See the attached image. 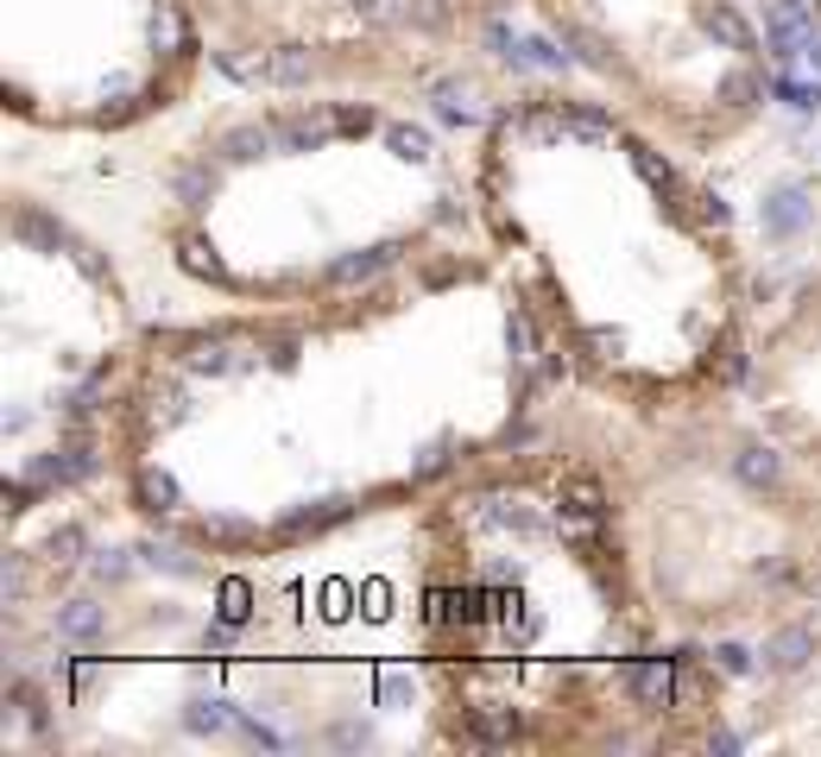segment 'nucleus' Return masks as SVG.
<instances>
[{
    "mask_svg": "<svg viewBox=\"0 0 821 757\" xmlns=\"http://www.w3.org/2000/svg\"><path fill=\"white\" fill-rule=\"evenodd\" d=\"M82 550H89V536H82V524H57L52 536H45V562H57V568H70V562H82Z\"/></svg>",
    "mask_w": 821,
    "mask_h": 757,
    "instance_id": "4468645a",
    "label": "nucleus"
},
{
    "mask_svg": "<svg viewBox=\"0 0 821 757\" xmlns=\"http://www.w3.org/2000/svg\"><path fill=\"white\" fill-rule=\"evenodd\" d=\"M121 575H127V555H121V550L95 555V580H121Z\"/></svg>",
    "mask_w": 821,
    "mask_h": 757,
    "instance_id": "f704fd0d",
    "label": "nucleus"
},
{
    "mask_svg": "<svg viewBox=\"0 0 821 757\" xmlns=\"http://www.w3.org/2000/svg\"><path fill=\"white\" fill-rule=\"evenodd\" d=\"M385 146H392V158H405V165H424V158H430V133H424V126H385Z\"/></svg>",
    "mask_w": 821,
    "mask_h": 757,
    "instance_id": "2eb2a0df",
    "label": "nucleus"
},
{
    "mask_svg": "<svg viewBox=\"0 0 821 757\" xmlns=\"http://www.w3.org/2000/svg\"><path fill=\"white\" fill-rule=\"evenodd\" d=\"M222 619H228V625H247V619H254V587H247V580H222Z\"/></svg>",
    "mask_w": 821,
    "mask_h": 757,
    "instance_id": "412c9836",
    "label": "nucleus"
},
{
    "mask_svg": "<svg viewBox=\"0 0 821 757\" xmlns=\"http://www.w3.org/2000/svg\"><path fill=\"white\" fill-rule=\"evenodd\" d=\"M392 259H398L392 240H385V247H367V252H341V259L329 265V284H367V278H380Z\"/></svg>",
    "mask_w": 821,
    "mask_h": 757,
    "instance_id": "7ed1b4c3",
    "label": "nucleus"
},
{
    "mask_svg": "<svg viewBox=\"0 0 821 757\" xmlns=\"http://www.w3.org/2000/svg\"><path fill=\"white\" fill-rule=\"evenodd\" d=\"M720 669H727V676H745V669H752V651H745V644H720Z\"/></svg>",
    "mask_w": 821,
    "mask_h": 757,
    "instance_id": "2f4dec72",
    "label": "nucleus"
},
{
    "mask_svg": "<svg viewBox=\"0 0 821 757\" xmlns=\"http://www.w3.org/2000/svg\"><path fill=\"white\" fill-rule=\"evenodd\" d=\"M178 190H183V202H203L209 190H215V177H209V171H183Z\"/></svg>",
    "mask_w": 821,
    "mask_h": 757,
    "instance_id": "473e14b6",
    "label": "nucleus"
},
{
    "mask_svg": "<svg viewBox=\"0 0 821 757\" xmlns=\"http://www.w3.org/2000/svg\"><path fill=\"white\" fill-rule=\"evenodd\" d=\"M809 656H816V631H809V625H784L765 644V669H771V676H796Z\"/></svg>",
    "mask_w": 821,
    "mask_h": 757,
    "instance_id": "f03ea898",
    "label": "nucleus"
},
{
    "mask_svg": "<svg viewBox=\"0 0 821 757\" xmlns=\"http://www.w3.org/2000/svg\"><path fill=\"white\" fill-rule=\"evenodd\" d=\"M183 726L190 732H228V726H240V713H228V701H190Z\"/></svg>",
    "mask_w": 821,
    "mask_h": 757,
    "instance_id": "dca6fc26",
    "label": "nucleus"
},
{
    "mask_svg": "<svg viewBox=\"0 0 821 757\" xmlns=\"http://www.w3.org/2000/svg\"><path fill=\"white\" fill-rule=\"evenodd\" d=\"M89 467H95V461H89L82 449H70V454H45V461L32 467V479H82Z\"/></svg>",
    "mask_w": 821,
    "mask_h": 757,
    "instance_id": "a211bd4d",
    "label": "nucleus"
},
{
    "mask_svg": "<svg viewBox=\"0 0 821 757\" xmlns=\"http://www.w3.org/2000/svg\"><path fill=\"white\" fill-rule=\"evenodd\" d=\"M203 536H247V524H240V518H209Z\"/></svg>",
    "mask_w": 821,
    "mask_h": 757,
    "instance_id": "4c0bfd02",
    "label": "nucleus"
},
{
    "mask_svg": "<svg viewBox=\"0 0 821 757\" xmlns=\"http://www.w3.org/2000/svg\"><path fill=\"white\" fill-rule=\"evenodd\" d=\"M569 133H582V139H614V126L600 121V114H588V108H563Z\"/></svg>",
    "mask_w": 821,
    "mask_h": 757,
    "instance_id": "b1692460",
    "label": "nucleus"
},
{
    "mask_svg": "<svg viewBox=\"0 0 821 757\" xmlns=\"http://www.w3.org/2000/svg\"><path fill=\"white\" fill-rule=\"evenodd\" d=\"M513 713H493V720H474V738H487V745H499V738H513Z\"/></svg>",
    "mask_w": 821,
    "mask_h": 757,
    "instance_id": "7c9ffc66",
    "label": "nucleus"
},
{
    "mask_svg": "<svg viewBox=\"0 0 821 757\" xmlns=\"http://www.w3.org/2000/svg\"><path fill=\"white\" fill-rule=\"evenodd\" d=\"M670 688H676V676H670V663H651V669L639 676V694H644V701H657V694H670Z\"/></svg>",
    "mask_w": 821,
    "mask_h": 757,
    "instance_id": "bb28decb",
    "label": "nucleus"
},
{
    "mask_svg": "<svg viewBox=\"0 0 821 757\" xmlns=\"http://www.w3.org/2000/svg\"><path fill=\"white\" fill-rule=\"evenodd\" d=\"M139 499L153 505V511H178V479L165 474V467H146L139 474Z\"/></svg>",
    "mask_w": 821,
    "mask_h": 757,
    "instance_id": "f3484780",
    "label": "nucleus"
},
{
    "mask_svg": "<svg viewBox=\"0 0 821 757\" xmlns=\"http://www.w3.org/2000/svg\"><path fill=\"white\" fill-rule=\"evenodd\" d=\"M348 505H323V511H291L284 518V530H316V524H329V518H341Z\"/></svg>",
    "mask_w": 821,
    "mask_h": 757,
    "instance_id": "c756f323",
    "label": "nucleus"
},
{
    "mask_svg": "<svg viewBox=\"0 0 821 757\" xmlns=\"http://www.w3.org/2000/svg\"><path fill=\"white\" fill-rule=\"evenodd\" d=\"M13 234H20L26 247H45V252H57V247H64V227H57V222H45L38 208H20V215H13Z\"/></svg>",
    "mask_w": 821,
    "mask_h": 757,
    "instance_id": "9b49d317",
    "label": "nucleus"
},
{
    "mask_svg": "<svg viewBox=\"0 0 821 757\" xmlns=\"http://www.w3.org/2000/svg\"><path fill=\"white\" fill-rule=\"evenodd\" d=\"M272 146H279V126H234L228 139H222V151H228L234 165H254V158H266Z\"/></svg>",
    "mask_w": 821,
    "mask_h": 757,
    "instance_id": "423d86ee",
    "label": "nucleus"
},
{
    "mask_svg": "<svg viewBox=\"0 0 821 757\" xmlns=\"http://www.w3.org/2000/svg\"><path fill=\"white\" fill-rule=\"evenodd\" d=\"M670 694L689 707V701H701V681H695V676H676V688H670Z\"/></svg>",
    "mask_w": 821,
    "mask_h": 757,
    "instance_id": "ea45409f",
    "label": "nucleus"
},
{
    "mask_svg": "<svg viewBox=\"0 0 821 757\" xmlns=\"http://www.w3.org/2000/svg\"><path fill=\"white\" fill-rule=\"evenodd\" d=\"M323 133H329L323 121H304V114H297V121H279V146L284 151H316V146H323Z\"/></svg>",
    "mask_w": 821,
    "mask_h": 757,
    "instance_id": "6ab92c4d",
    "label": "nucleus"
},
{
    "mask_svg": "<svg viewBox=\"0 0 821 757\" xmlns=\"http://www.w3.org/2000/svg\"><path fill=\"white\" fill-rule=\"evenodd\" d=\"M222 70L234 76V82H272V76H266V57H234V50H222Z\"/></svg>",
    "mask_w": 821,
    "mask_h": 757,
    "instance_id": "393cba45",
    "label": "nucleus"
},
{
    "mask_svg": "<svg viewBox=\"0 0 821 757\" xmlns=\"http://www.w3.org/2000/svg\"><path fill=\"white\" fill-rule=\"evenodd\" d=\"M733 474H740L745 486H771V479L784 474V461H777L771 449H758V442H752V449H740V454H733Z\"/></svg>",
    "mask_w": 821,
    "mask_h": 757,
    "instance_id": "9d476101",
    "label": "nucleus"
},
{
    "mask_svg": "<svg viewBox=\"0 0 821 757\" xmlns=\"http://www.w3.org/2000/svg\"><path fill=\"white\" fill-rule=\"evenodd\" d=\"M802 215H809L802 190H777V196H771V208H765L771 234H796V227H802Z\"/></svg>",
    "mask_w": 821,
    "mask_h": 757,
    "instance_id": "f8f14e48",
    "label": "nucleus"
},
{
    "mask_svg": "<svg viewBox=\"0 0 821 757\" xmlns=\"http://www.w3.org/2000/svg\"><path fill=\"white\" fill-rule=\"evenodd\" d=\"M335 126H341V133H367V126H373V108H341Z\"/></svg>",
    "mask_w": 821,
    "mask_h": 757,
    "instance_id": "72a5a7b5",
    "label": "nucleus"
},
{
    "mask_svg": "<svg viewBox=\"0 0 821 757\" xmlns=\"http://www.w3.org/2000/svg\"><path fill=\"white\" fill-rule=\"evenodd\" d=\"M437 114H442L449 126H468V121H474V108H468V89H462V82H437Z\"/></svg>",
    "mask_w": 821,
    "mask_h": 757,
    "instance_id": "4be33fe9",
    "label": "nucleus"
},
{
    "mask_svg": "<svg viewBox=\"0 0 821 757\" xmlns=\"http://www.w3.org/2000/svg\"><path fill=\"white\" fill-rule=\"evenodd\" d=\"M563 505H569V511H582V518H600V511H607V493H600V479H594V474H575L563 486Z\"/></svg>",
    "mask_w": 821,
    "mask_h": 757,
    "instance_id": "ddd939ff",
    "label": "nucleus"
},
{
    "mask_svg": "<svg viewBox=\"0 0 821 757\" xmlns=\"http://www.w3.org/2000/svg\"><path fill=\"white\" fill-rule=\"evenodd\" d=\"M146 562H153V568H171V575H190V568H196V562H190V555H178V550H158V543H146Z\"/></svg>",
    "mask_w": 821,
    "mask_h": 757,
    "instance_id": "cd10ccee",
    "label": "nucleus"
},
{
    "mask_svg": "<svg viewBox=\"0 0 821 757\" xmlns=\"http://www.w3.org/2000/svg\"><path fill=\"white\" fill-rule=\"evenodd\" d=\"M153 38H165V45L190 50V32H183V20H178V7H171V0H158V13H153Z\"/></svg>",
    "mask_w": 821,
    "mask_h": 757,
    "instance_id": "5701e85b",
    "label": "nucleus"
},
{
    "mask_svg": "<svg viewBox=\"0 0 821 757\" xmlns=\"http://www.w3.org/2000/svg\"><path fill=\"white\" fill-rule=\"evenodd\" d=\"M310 70H316V57H310L304 45H279L272 57H266V76H272V82H284V89L310 82Z\"/></svg>",
    "mask_w": 821,
    "mask_h": 757,
    "instance_id": "0eeeda50",
    "label": "nucleus"
},
{
    "mask_svg": "<svg viewBox=\"0 0 821 757\" xmlns=\"http://www.w3.org/2000/svg\"><path fill=\"white\" fill-rule=\"evenodd\" d=\"M720 95L733 101V108H745V95H752V76H727V82H720Z\"/></svg>",
    "mask_w": 821,
    "mask_h": 757,
    "instance_id": "e433bc0d",
    "label": "nucleus"
},
{
    "mask_svg": "<svg viewBox=\"0 0 821 757\" xmlns=\"http://www.w3.org/2000/svg\"><path fill=\"white\" fill-rule=\"evenodd\" d=\"M588 341H594V348H600V353H607V360H614V353H619V348H626V341H619L614 328H594Z\"/></svg>",
    "mask_w": 821,
    "mask_h": 757,
    "instance_id": "58836bf2",
    "label": "nucleus"
},
{
    "mask_svg": "<svg viewBox=\"0 0 821 757\" xmlns=\"http://www.w3.org/2000/svg\"><path fill=\"white\" fill-rule=\"evenodd\" d=\"M360 25H405L410 20V0H355Z\"/></svg>",
    "mask_w": 821,
    "mask_h": 757,
    "instance_id": "aec40b11",
    "label": "nucleus"
},
{
    "mask_svg": "<svg viewBox=\"0 0 821 757\" xmlns=\"http://www.w3.org/2000/svg\"><path fill=\"white\" fill-rule=\"evenodd\" d=\"M52 625H57V637H77V644H89V637H102V625H108V612L95 600H64L52 612Z\"/></svg>",
    "mask_w": 821,
    "mask_h": 757,
    "instance_id": "20e7f679",
    "label": "nucleus"
},
{
    "mask_svg": "<svg viewBox=\"0 0 821 757\" xmlns=\"http://www.w3.org/2000/svg\"><path fill=\"white\" fill-rule=\"evenodd\" d=\"M178 265H183L190 278H228V265H222V252L209 247L203 234H190V240L178 247Z\"/></svg>",
    "mask_w": 821,
    "mask_h": 757,
    "instance_id": "1a4fd4ad",
    "label": "nucleus"
},
{
    "mask_svg": "<svg viewBox=\"0 0 821 757\" xmlns=\"http://www.w3.org/2000/svg\"><path fill=\"white\" fill-rule=\"evenodd\" d=\"M506 341H513L518 360H531V348H538V335H531V316L525 309H513V323H506Z\"/></svg>",
    "mask_w": 821,
    "mask_h": 757,
    "instance_id": "a878e982",
    "label": "nucleus"
},
{
    "mask_svg": "<svg viewBox=\"0 0 821 757\" xmlns=\"http://www.w3.org/2000/svg\"><path fill=\"white\" fill-rule=\"evenodd\" d=\"M240 341H228V335H215V341H196V348H190V366H196V373H228V366H240Z\"/></svg>",
    "mask_w": 821,
    "mask_h": 757,
    "instance_id": "6e6552de",
    "label": "nucleus"
},
{
    "mask_svg": "<svg viewBox=\"0 0 821 757\" xmlns=\"http://www.w3.org/2000/svg\"><path fill=\"white\" fill-rule=\"evenodd\" d=\"M701 25H708V38H720L727 50H752V25H745L727 0H715V7L701 13Z\"/></svg>",
    "mask_w": 821,
    "mask_h": 757,
    "instance_id": "39448f33",
    "label": "nucleus"
},
{
    "mask_svg": "<svg viewBox=\"0 0 821 757\" xmlns=\"http://www.w3.org/2000/svg\"><path fill=\"white\" fill-rule=\"evenodd\" d=\"M0 587H7V606H13L20 594H26V568H20V562H7V575H0Z\"/></svg>",
    "mask_w": 821,
    "mask_h": 757,
    "instance_id": "c9c22d12",
    "label": "nucleus"
},
{
    "mask_svg": "<svg viewBox=\"0 0 821 757\" xmlns=\"http://www.w3.org/2000/svg\"><path fill=\"white\" fill-rule=\"evenodd\" d=\"M632 158H639V171H644V183H651V190H670V183H676V177H670V165H657L644 146H632Z\"/></svg>",
    "mask_w": 821,
    "mask_h": 757,
    "instance_id": "c85d7f7f",
    "label": "nucleus"
},
{
    "mask_svg": "<svg viewBox=\"0 0 821 757\" xmlns=\"http://www.w3.org/2000/svg\"><path fill=\"white\" fill-rule=\"evenodd\" d=\"M765 32H771V45H777V57H802V64L821 70V32L802 0H765Z\"/></svg>",
    "mask_w": 821,
    "mask_h": 757,
    "instance_id": "f257e3e1",
    "label": "nucleus"
}]
</instances>
